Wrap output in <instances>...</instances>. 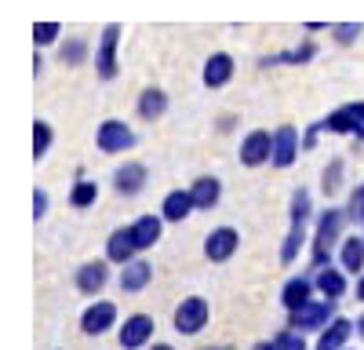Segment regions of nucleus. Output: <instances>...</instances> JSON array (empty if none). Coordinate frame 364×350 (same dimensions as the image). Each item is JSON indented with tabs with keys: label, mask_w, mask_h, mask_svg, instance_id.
<instances>
[{
	"label": "nucleus",
	"mask_w": 364,
	"mask_h": 350,
	"mask_svg": "<svg viewBox=\"0 0 364 350\" xmlns=\"http://www.w3.org/2000/svg\"><path fill=\"white\" fill-rule=\"evenodd\" d=\"M117 41H120V26H106L99 55H95V66H99V77L102 80H109L117 73Z\"/></svg>",
	"instance_id": "8"
},
{
	"label": "nucleus",
	"mask_w": 364,
	"mask_h": 350,
	"mask_svg": "<svg viewBox=\"0 0 364 350\" xmlns=\"http://www.w3.org/2000/svg\"><path fill=\"white\" fill-rule=\"evenodd\" d=\"M204 350H230V346H204Z\"/></svg>",
	"instance_id": "40"
},
{
	"label": "nucleus",
	"mask_w": 364,
	"mask_h": 350,
	"mask_svg": "<svg viewBox=\"0 0 364 350\" xmlns=\"http://www.w3.org/2000/svg\"><path fill=\"white\" fill-rule=\"evenodd\" d=\"M266 157H273V139L266 132H252L245 139V146H240V161L245 164H262Z\"/></svg>",
	"instance_id": "12"
},
{
	"label": "nucleus",
	"mask_w": 364,
	"mask_h": 350,
	"mask_svg": "<svg viewBox=\"0 0 364 350\" xmlns=\"http://www.w3.org/2000/svg\"><path fill=\"white\" fill-rule=\"evenodd\" d=\"M317 288L324 292V299H339L343 292H346V277H343L339 270H331V267H324V270L317 274Z\"/></svg>",
	"instance_id": "22"
},
{
	"label": "nucleus",
	"mask_w": 364,
	"mask_h": 350,
	"mask_svg": "<svg viewBox=\"0 0 364 350\" xmlns=\"http://www.w3.org/2000/svg\"><path fill=\"white\" fill-rule=\"evenodd\" d=\"M135 252H139V245H135V238H132V226H128V230H117L113 238H109V245H106V255H109L113 262H132Z\"/></svg>",
	"instance_id": "16"
},
{
	"label": "nucleus",
	"mask_w": 364,
	"mask_h": 350,
	"mask_svg": "<svg viewBox=\"0 0 364 350\" xmlns=\"http://www.w3.org/2000/svg\"><path fill=\"white\" fill-rule=\"evenodd\" d=\"M132 142H135L132 128L120 124V121H106L99 128V150H106V154H120V150H128Z\"/></svg>",
	"instance_id": "7"
},
{
	"label": "nucleus",
	"mask_w": 364,
	"mask_h": 350,
	"mask_svg": "<svg viewBox=\"0 0 364 350\" xmlns=\"http://www.w3.org/2000/svg\"><path fill=\"white\" fill-rule=\"evenodd\" d=\"M197 208V201H193V193H186V190H171L168 197H164V219H171V223H178V219H186L190 212Z\"/></svg>",
	"instance_id": "15"
},
{
	"label": "nucleus",
	"mask_w": 364,
	"mask_h": 350,
	"mask_svg": "<svg viewBox=\"0 0 364 350\" xmlns=\"http://www.w3.org/2000/svg\"><path fill=\"white\" fill-rule=\"evenodd\" d=\"M48 146H51V128H48L44 121H37V128H33V154L44 157V154H48Z\"/></svg>",
	"instance_id": "29"
},
{
	"label": "nucleus",
	"mask_w": 364,
	"mask_h": 350,
	"mask_svg": "<svg viewBox=\"0 0 364 350\" xmlns=\"http://www.w3.org/2000/svg\"><path fill=\"white\" fill-rule=\"evenodd\" d=\"M237 245H240L237 230L219 226V230H211V233H208V241H204V255H208L211 262H226V259L237 252Z\"/></svg>",
	"instance_id": "5"
},
{
	"label": "nucleus",
	"mask_w": 364,
	"mask_h": 350,
	"mask_svg": "<svg viewBox=\"0 0 364 350\" xmlns=\"http://www.w3.org/2000/svg\"><path fill=\"white\" fill-rule=\"evenodd\" d=\"M339 230H343V212L328 208V212L321 216V223H317V241H314V267H317V270L328 267V252H331V245H336Z\"/></svg>",
	"instance_id": "1"
},
{
	"label": "nucleus",
	"mask_w": 364,
	"mask_h": 350,
	"mask_svg": "<svg viewBox=\"0 0 364 350\" xmlns=\"http://www.w3.org/2000/svg\"><path fill=\"white\" fill-rule=\"evenodd\" d=\"M336 321V299H321L291 310V329L295 332H310V329H328Z\"/></svg>",
	"instance_id": "2"
},
{
	"label": "nucleus",
	"mask_w": 364,
	"mask_h": 350,
	"mask_svg": "<svg viewBox=\"0 0 364 350\" xmlns=\"http://www.w3.org/2000/svg\"><path fill=\"white\" fill-rule=\"evenodd\" d=\"M154 350H171V346H168V343H157V346H154Z\"/></svg>",
	"instance_id": "39"
},
{
	"label": "nucleus",
	"mask_w": 364,
	"mask_h": 350,
	"mask_svg": "<svg viewBox=\"0 0 364 350\" xmlns=\"http://www.w3.org/2000/svg\"><path fill=\"white\" fill-rule=\"evenodd\" d=\"M357 332H360V336H364V314H360V317H357Z\"/></svg>",
	"instance_id": "38"
},
{
	"label": "nucleus",
	"mask_w": 364,
	"mask_h": 350,
	"mask_svg": "<svg viewBox=\"0 0 364 350\" xmlns=\"http://www.w3.org/2000/svg\"><path fill=\"white\" fill-rule=\"evenodd\" d=\"M149 281H154V267L142 259L124 262V274H120V292H142Z\"/></svg>",
	"instance_id": "11"
},
{
	"label": "nucleus",
	"mask_w": 364,
	"mask_h": 350,
	"mask_svg": "<svg viewBox=\"0 0 364 350\" xmlns=\"http://www.w3.org/2000/svg\"><path fill=\"white\" fill-rule=\"evenodd\" d=\"M63 58H66V63H70V66H77V63H80V58H84V44H80V41H73L70 48H63Z\"/></svg>",
	"instance_id": "31"
},
{
	"label": "nucleus",
	"mask_w": 364,
	"mask_h": 350,
	"mask_svg": "<svg viewBox=\"0 0 364 350\" xmlns=\"http://www.w3.org/2000/svg\"><path fill=\"white\" fill-rule=\"evenodd\" d=\"M295 154H299V135H295V128H291V124L277 128V135H273V164L288 168V164L295 161Z\"/></svg>",
	"instance_id": "10"
},
{
	"label": "nucleus",
	"mask_w": 364,
	"mask_h": 350,
	"mask_svg": "<svg viewBox=\"0 0 364 350\" xmlns=\"http://www.w3.org/2000/svg\"><path fill=\"white\" fill-rule=\"evenodd\" d=\"M164 110H168V99H164V92H157V88H149V92H142L139 113L146 117V121H154V117H161Z\"/></svg>",
	"instance_id": "23"
},
{
	"label": "nucleus",
	"mask_w": 364,
	"mask_h": 350,
	"mask_svg": "<svg viewBox=\"0 0 364 350\" xmlns=\"http://www.w3.org/2000/svg\"><path fill=\"white\" fill-rule=\"evenodd\" d=\"M273 350H306V343H302V336L295 329H288V332H281L277 339H273Z\"/></svg>",
	"instance_id": "28"
},
{
	"label": "nucleus",
	"mask_w": 364,
	"mask_h": 350,
	"mask_svg": "<svg viewBox=\"0 0 364 350\" xmlns=\"http://www.w3.org/2000/svg\"><path fill=\"white\" fill-rule=\"evenodd\" d=\"M44 212H48V193H44V190H37V193H33V216L41 219Z\"/></svg>",
	"instance_id": "34"
},
{
	"label": "nucleus",
	"mask_w": 364,
	"mask_h": 350,
	"mask_svg": "<svg viewBox=\"0 0 364 350\" xmlns=\"http://www.w3.org/2000/svg\"><path fill=\"white\" fill-rule=\"evenodd\" d=\"M324 190H328V193L339 190V161L331 164V171H324Z\"/></svg>",
	"instance_id": "33"
},
{
	"label": "nucleus",
	"mask_w": 364,
	"mask_h": 350,
	"mask_svg": "<svg viewBox=\"0 0 364 350\" xmlns=\"http://www.w3.org/2000/svg\"><path fill=\"white\" fill-rule=\"evenodd\" d=\"M299 248H302V223H291L288 238H284V245H281V262H295Z\"/></svg>",
	"instance_id": "25"
},
{
	"label": "nucleus",
	"mask_w": 364,
	"mask_h": 350,
	"mask_svg": "<svg viewBox=\"0 0 364 350\" xmlns=\"http://www.w3.org/2000/svg\"><path fill=\"white\" fill-rule=\"evenodd\" d=\"M95 197H99L95 183H77L73 193H70V204H73V208H87V204H95Z\"/></svg>",
	"instance_id": "26"
},
{
	"label": "nucleus",
	"mask_w": 364,
	"mask_h": 350,
	"mask_svg": "<svg viewBox=\"0 0 364 350\" xmlns=\"http://www.w3.org/2000/svg\"><path fill=\"white\" fill-rule=\"evenodd\" d=\"M331 132H346V135H364V102H353V106H343V110H336L324 121Z\"/></svg>",
	"instance_id": "6"
},
{
	"label": "nucleus",
	"mask_w": 364,
	"mask_h": 350,
	"mask_svg": "<svg viewBox=\"0 0 364 350\" xmlns=\"http://www.w3.org/2000/svg\"><path fill=\"white\" fill-rule=\"evenodd\" d=\"M306 216H310V193L295 190V197H291V223H306Z\"/></svg>",
	"instance_id": "27"
},
{
	"label": "nucleus",
	"mask_w": 364,
	"mask_h": 350,
	"mask_svg": "<svg viewBox=\"0 0 364 350\" xmlns=\"http://www.w3.org/2000/svg\"><path fill=\"white\" fill-rule=\"evenodd\" d=\"M350 216L357 219V223H364V186L353 193V201H350Z\"/></svg>",
	"instance_id": "32"
},
{
	"label": "nucleus",
	"mask_w": 364,
	"mask_h": 350,
	"mask_svg": "<svg viewBox=\"0 0 364 350\" xmlns=\"http://www.w3.org/2000/svg\"><path fill=\"white\" fill-rule=\"evenodd\" d=\"M149 336H154V317L149 314H132L124 321V329H120V346L124 350H139L149 343Z\"/></svg>",
	"instance_id": "4"
},
{
	"label": "nucleus",
	"mask_w": 364,
	"mask_h": 350,
	"mask_svg": "<svg viewBox=\"0 0 364 350\" xmlns=\"http://www.w3.org/2000/svg\"><path fill=\"white\" fill-rule=\"evenodd\" d=\"M132 238H135V245H139V248H154V245L161 241V219L142 216V219L132 226Z\"/></svg>",
	"instance_id": "18"
},
{
	"label": "nucleus",
	"mask_w": 364,
	"mask_h": 350,
	"mask_svg": "<svg viewBox=\"0 0 364 350\" xmlns=\"http://www.w3.org/2000/svg\"><path fill=\"white\" fill-rule=\"evenodd\" d=\"M233 77V58L230 55H211L208 66H204V84L208 88H223Z\"/></svg>",
	"instance_id": "17"
},
{
	"label": "nucleus",
	"mask_w": 364,
	"mask_h": 350,
	"mask_svg": "<svg viewBox=\"0 0 364 350\" xmlns=\"http://www.w3.org/2000/svg\"><path fill=\"white\" fill-rule=\"evenodd\" d=\"M208 299H200V296H190V299H182L178 307H175V332H182V336H197L204 325H208Z\"/></svg>",
	"instance_id": "3"
},
{
	"label": "nucleus",
	"mask_w": 364,
	"mask_h": 350,
	"mask_svg": "<svg viewBox=\"0 0 364 350\" xmlns=\"http://www.w3.org/2000/svg\"><path fill=\"white\" fill-rule=\"evenodd\" d=\"M113 321H117V307H113V303H95V307L84 310L80 329H84L87 336H102L106 329H113Z\"/></svg>",
	"instance_id": "9"
},
{
	"label": "nucleus",
	"mask_w": 364,
	"mask_h": 350,
	"mask_svg": "<svg viewBox=\"0 0 364 350\" xmlns=\"http://www.w3.org/2000/svg\"><path fill=\"white\" fill-rule=\"evenodd\" d=\"M33 37H37V44H51L58 37V22H37L33 26Z\"/></svg>",
	"instance_id": "30"
},
{
	"label": "nucleus",
	"mask_w": 364,
	"mask_h": 350,
	"mask_svg": "<svg viewBox=\"0 0 364 350\" xmlns=\"http://www.w3.org/2000/svg\"><path fill=\"white\" fill-rule=\"evenodd\" d=\"M360 267H364V241H360V238H350V241L343 245V270L357 274Z\"/></svg>",
	"instance_id": "24"
},
{
	"label": "nucleus",
	"mask_w": 364,
	"mask_h": 350,
	"mask_svg": "<svg viewBox=\"0 0 364 350\" xmlns=\"http://www.w3.org/2000/svg\"><path fill=\"white\" fill-rule=\"evenodd\" d=\"M350 332H353V325L346 317H336L331 325L321 332V339H317V350H343L346 346V339H350Z\"/></svg>",
	"instance_id": "13"
},
{
	"label": "nucleus",
	"mask_w": 364,
	"mask_h": 350,
	"mask_svg": "<svg viewBox=\"0 0 364 350\" xmlns=\"http://www.w3.org/2000/svg\"><path fill=\"white\" fill-rule=\"evenodd\" d=\"M106 262H87V267L77 270V288L84 292V296H95V292H102L106 285Z\"/></svg>",
	"instance_id": "14"
},
{
	"label": "nucleus",
	"mask_w": 364,
	"mask_h": 350,
	"mask_svg": "<svg viewBox=\"0 0 364 350\" xmlns=\"http://www.w3.org/2000/svg\"><path fill=\"white\" fill-rule=\"evenodd\" d=\"M193 201H197V208H211V204L219 201V193H223V186H219V179H211V175H204V179H197L193 183Z\"/></svg>",
	"instance_id": "21"
},
{
	"label": "nucleus",
	"mask_w": 364,
	"mask_h": 350,
	"mask_svg": "<svg viewBox=\"0 0 364 350\" xmlns=\"http://www.w3.org/2000/svg\"><path fill=\"white\" fill-rule=\"evenodd\" d=\"M142 183H146V168L142 164H124L117 171V190L120 193H139Z\"/></svg>",
	"instance_id": "20"
},
{
	"label": "nucleus",
	"mask_w": 364,
	"mask_h": 350,
	"mask_svg": "<svg viewBox=\"0 0 364 350\" xmlns=\"http://www.w3.org/2000/svg\"><path fill=\"white\" fill-rule=\"evenodd\" d=\"M252 350H273V343H255Z\"/></svg>",
	"instance_id": "37"
},
{
	"label": "nucleus",
	"mask_w": 364,
	"mask_h": 350,
	"mask_svg": "<svg viewBox=\"0 0 364 350\" xmlns=\"http://www.w3.org/2000/svg\"><path fill=\"white\" fill-rule=\"evenodd\" d=\"M357 299H364V277L357 281Z\"/></svg>",
	"instance_id": "36"
},
{
	"label": "nucleus",
	"mask_w": 364,
	"mask_h": 350,
	"mask_svg": "<svg viewBox=\"0 0 364 350\" xmlns=\"http://www.w3.org/2000/svg\"><path fill=\"white\" fill-rule=\"evenodd\" d=\"M357 29H360V26H336V33H339V41H343V44H350Z\"/></svg>",
	"instance_id": "35"
},
{
	"label": "nucleus",
	"mask_w": 364,
	"mask_h": 350,
	"mask_svg": "<svg viewBox=\"0 0 364 350\" xmlns=\"http://www.w3.org/2000/svg\"><path fill=\"white\" fill-rule=\"evenodd\" d=\"M281 303H284L288 310L306 307V303H310V281H306V277H291V281L284 285V292H281Z\"/></svg>",
	"instance_id": "19"
}]
</instances>
